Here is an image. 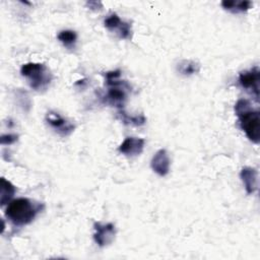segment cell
I'll list each match as a JSON object with an SVG mask.
<instances>
[{"mask_svg": "<svg viewBox=\"0 0 260 260\" xmlns=\"http://www.w3.org/2000/svg\"><path fill=\"white\" fill-rule=\"evenodd\" d=\"M241 129L253 143L258 144L260 140V115L259 111L252 108L250 102L245 99L239 100L235 105Z\"/></svg>", "mask_w": 260, "mask_h": 260, "instance_id": "obj_1", "label": "cell"}, {"mask_svg": "<svg viewBox=\"0 0 260 260\" xmlns=\"http://www.w3.org/2000/svg\"><path fill=\"white\" fill-rule=\"evenodd\" d=\"M41 209L42 206L40 203H36L28 198L20 197L8 203L5 209V216L14 225L21 226L31 222Z\"/></svg>", "mask_w": 260, "mask_h": 260, "instance_id": "obj_2", "label": "cell"}, {"mask_svg": "<svg viewBox=\"0 0 260 260\" xmlns=\"http://www.w3.org/2000/svg\"><path fill=\"white\" fill-rule=\"evenodd\" d=\"M121 75L120 70H113L106 73V84L108 85V90L105 98L106 103L121 108L127 100V93L130 90V85L124 81L120 80Z\"/></svg>", "mask_w": 260, "mask_h": 260, "instance_id": "obj_3", "label": "cell"}, {"mask_svg": "<svg viewBox=\"0 0 260 260\" xmlns=\"http://www.w3.org/2000/svg\"><path fill=\"white\" fill-rule=\"evenodd\" d=\"M20 73L27 79L29 86L35 90L46 89L53 79L51 71L43 63H25L21 66Z\"/></svg>", "mask_w": 260, "mask_h": 260, "instance_id": "obj_4", "label": "cell"}, {"mask_svg": "<svg viewBox=\"0 0 260 260\" xmlns=\"http://www.w3.org/2000/svg\"><path fill=\"white\" fill-rule=\"evenodd\" d=\"M105 27L112 32H115L120 39L130 40L132 38V28L129 22L122 20L118 14H110L104 21Z\"/></svg>", "mask_w": 260, "mask_h": 260, "instance_id": "obj_5", "label": "cell"}, {"mask_svg": "<svg viewBox=\"0 0 260 260\" xmlns=\"http://www.w3.org/2000/svg\"><path fill=\"white\" fill-rule=\"evenodd\" d=\"M93 240L100 247H106L110 245L116 236V228L115 224L112 222L102 223V222H94L93 223Z\"/></svg>", "mask_w": 260, "mask_h": 260, "instance_id": "obj_6", "label": "cell"}, {"mask_svg": "<svg viewBox=\"0 0 260 260\" xmlns=\"http://www.w3.org/2000/svg\"><path fill=\"white\" fill-rule=\"evenodd\" d=\"M259 81H260V71L257 66L249 70L242 71L239 74L240 85L247 90H251L255 94L257 100L259 98Z\"/></svg>", "mask_w": 260, "mask_h": 260, "instance_id": "obj_7", "label": "cell"}, {"mask_svg": "<svg viewBox=\"0 0 260 260\" xmlns=\"http://www.w3.org/2000/svg\"><path fill=\"white\" fill-rule=\"evenodd\" d=\"M46 122L61 136L70 135L75 128V126L71 122L63 118L60 114L53 111H49L47 113Z\"/></svg>", "mask_w": 260, "mask_h": 260, "instance_id": "obj_8", "label": "cell"}, {"mask_svg": "<svg viewBox=\"0 0 260 260\" xmlns=\"http://www.w3.org/2000/svg\"><path fill=\"white\" fill-rule=\"evenodd\" d=\"M152 171L160 177H165L170 172L171 159L166 149H158L152 156L150 161Z\"/></svg>", "mask_w": 260, "mask_h": 260, "instance_id": "obj_9", "label": "cell"}, {"mask_svg": "<svg viewBox=\"0 0 260 260\" xmlns=\"http://www.w3.org/2000/svg\"><path fill=\"white\" fill-rule=\"evenodd\" d=\"M144 144H145V141L142 138L126 137L118 147V150L120 153L126 156L133 157V156L139 155L143 151Z\"/></svg>", "mask_w": 260, "mask_h": 260, "instance_id": "obj_10", "label": "cell"}, {"mask_svg": "<svg viewBox=\"0 0 260 260\" xmlns=\"http://www.w3.org/2000/svg\"><path fill=\"white\" fill-rule=\"evenodd\" d=\"M247 194H253L258 188V172L255 168L244 167L240 173Z\"/></svg>", "mask_w": 260, "mask_h": 260, "instance_id": "obj_11", "label": "cell"}, {"mask_svg": "<svg viewBox=\"0 0 260 260\" xmlns=\"http://www.w3.org/2000/svg\"><path fill=\"white\" fill-rule=\"evenodd\" d=\"M177 70L182 75L190 76L200 71V64L194 60H182L178 63Z\"/></svg>", "mask_w": 260, "mask_h": 260, "instance_id": "obj_12", "label": "cell"}, {"mask_svg": "<svg viewBox=\"0 0 260 260\" xmlns=\"http://www.w3.org/2000/svg\"><path fill=\"white\" fill-rule=\"evenodd\" d=\"M0 184H1L0 202H1V205H4V204L10 202L11 198L13 197V195L16 191V188L9 181H7L5 178H1Z\"/></svg>", "mask_w": 260, "mask_h": 260, "instance_id": "obj_13", "label": "cell"}, {"mask_svg": "<svg viewBox=\"0 0 260 260\" xmlns=\"http://www.w3.org/2000/svg\"><path fill=\"white\" fill-rule=\"evenodd\" d=\"M252 3L250 1H230L224 0L221 2V6L231 12L238 13V12H245L251 8Z\"/></svg>", "mask_w": 260, "mask_h": 260, "instance_id": "obj_14", "label": "cell"}, {"mask_svg": "<svg viewBox=\"0 0 260 260\" xmlns=\"http://www.w3.org/2000/svg\"><path fill=\"white\" fill-rule=\"evenodd\" d=\"M57 39L67 48H72L76 41H77V35L74 30L71 29H64L61 30L58 35H57Z\"/></svg>", "mask_w": 260, "mask_h": 260, "instance_id": "obj_15", "label": "cell"}, {"mask_svg": "<svg viewBox=\"0 0 260 260\" xmlns=\"http://www.w3.org/2000/svg\"><path fill=\"white\" fill-rule=\"evenodd\" d=\"M120 118L122 120L123 123L125 124H131V125H135V126H140L143 125L145 123V117L143 115H139V116H129L128 114H126L125 112H119Z\"/></svg>", "mask_w": 260, "mask_h": 260, "instance_id": "obj_16", "label": "cell"}, {"mask_svg": "<svg viewBox=\"0 0 260 260\" xmlns=\"http://www.w3.org/2000/svg\"><path fill=\"white\" fill-rule=\"evenodd\" d=\"M18 136L15 134H3L1 136V143L4 144H12L15 141H17Z\"/></svg>", "mask_w": 260, "mask_h": 260, "instance_id": "obj_17", "label": "cell"}]
</instances>
